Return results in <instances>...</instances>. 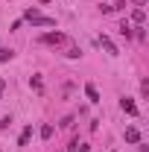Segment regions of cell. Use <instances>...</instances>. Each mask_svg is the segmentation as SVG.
<instances>
[{
    "mask_svg": "<svg viewBox=\"0 0 149 152\" xmlns=\"http://www.w3.org/2000/svg\"><path fill=\"white\" fill-rule=\"evenodd\" d=\"M64 41V32H47L41 35V44H61Z\"/></svg>",
    "mask_w": 149,
    "mask_h": 152,
    "instance_id": "4",
    "label": "cell"
},
{
    "mask_svg": "<svg viewBox=\"0 0 149 152\" xmlns=\"http://www.w3.org/2000/svg\"><path fill=\"white\" fill-rule=\"evenodd\" d=\"M76 152H91V146H88V143H79V146H76Z\"/></svg>",
    "mask_w": 149,
    "mask_h": 152,
    "instance_id": "14",
    "label": "cell"
},
{
    "mask_svg": "<svg viewBox=\"0 0 149 152\" xmlns=\"http://www.w3.org/2000/svg\"><path fill=\"white\" fill-rule=\"evenodd\" d=\"M120 108H123L126 114H131V117H137V105H134L131 96H123V99H120Z\"/></svg>",
    "mask_w": 149,
    "mask_h": 152,
    "instance_id": "3",
    "label": "cell"
},
{
    "mask_svg": "<svg viewBox=\"0 0 149 152\" xmlns=\"http://www.w3.org/2000/svg\"><path fill=\"white\" fill-rule=\"evenodd\" d=\"M85 96H88L91 102H99V91H96V85H85Z\"/></svg>",
    "mask_w": 149,
    "mask_h": 152,
    "instance_id": "5",
    "label": "cell"
},
{
    "mask_svg": "<svg viewBox=\"0 0 149 152\" xmlns=\"http://www.w3.org/2000/svg\"><path fill=\"white\" fill-rule=\"evenodd\" d=\"M140 94L149 96V79H143V82H140Z\"/></svg>",
    "mask_w": 149,
    "mask_h": 152,
    "instance_id": "13",
    "label": "cell"
},
{
    "mask_svg": "<svg viewBox=\"0 0 149 152\" xmlns=\"http://www.w3.org/2000/svg\"><path fill=\"white\" fill-rule=\"evenodd\" d=\"M126 140L129 143H140V132L137 129H126Z\"/></svg>",
    "mask_w": 149,
    "mask_h": 152,
    "instance_id": "8",
    "label": "cell"
},
{
    "mask_svg": "<svg viewBox=\"0 0 149 152\" xmlns=\"http://www.w3.org/2000/svg\"><path fill=\"white\" fill-rule=\"evenodd\" d=\"M3 88H6V82H0V96H3Z\"/></svg>",
    "mask_w": 149,
    "mask_h": 152,
    "instance_id": "15",
    "label": "cell"
},
{
    "mask_svg": "<svg viewBox=\"0 0 149 152\" xmlns=\"http://www.w3.org/2000/svg\"><path fill=\"white\" fill-rule=\"evenodd\" d=\"M12 56H15V53H12L9 47H0V61H9Z\"/></svg>",
    "mask_w": 149,
    "mask_h": 152,
    "instance_id": "10",
    "label": "cell"
},
{
    "mask_svg": "<svg viewBox=\"0 0 149 152\" xmlns=\"http://www.w3.org/2000/svg\"><path fill=\"white\" fill-rule=\"evenodd\" d=\"M117 29H120V35H126V38H131V23H129V20H123V23H120V26H117Z\"/></svg>",
    "mask_w": 149,
    "mask_h": 152,
    "instance_id": "9",
    "label": "cell"
},
{
    "mask_svg": "<svg viewBox=\"0 0 149 152\" xmlns=\"http://www.w3.org/2000/svg\"><path fill=\"white\" fill-rule=\"evenodd\" d=\"M41 137L50 140V137H53V126H41Z\"/></svg>",
    "mask_w": 149,
    "mask_h": 152,
    "instance_id": "11",
    "label": "cell"
},
{
    "mask_svg": "<svg viewBox=\"0 0 149 152\" xmlns=\"http://www.w3.org/2000/svg\"><path fill=\"white\" fill-rule=\"evenodd\" d=\"M29 85H32L38 94H41V79H38V76H32V79H29Z\"/></svg>",
    "mask_w": 149,
    "mask_h": 152,
    "instance_id": "12",
    "label": "cell"
},
{
    "mask_svg": "<svg viewBox=\"0 0 149 152\" xmlns=\"http://www.w3.org/2000/svg\"><path fill=\"white\" fill-rule=\"evenodd\" d=\"M99 44H102V50H105L108 56H120V50L114 47V41H111L108 35H99Z\"/></svg>",
    "mask_w": 149,
    "mask_h": 152,
    "instance_id": "2",
    "label": "cell"
},
{
    "mask_svg": "<svg viewBox=\"0 0 149 152\" xmlns=\"http://www.w3.org/2000/svg\"><path fill=\"white\" fill-rule=\"evenodd\" d=\"M23 18L29 20L32 26H53V23H56V20H53V18H47V15H38L35 9H29V12H26Z\"/></svg>",
    "mask_w": 149,
    "mask_h": 152,
    "instance_id": "1",
    "label": "cell"
},
{
    "mask_svg": "<svg viewBox=\"0 0 149 152\" xmlns=\"http://www.w3.org/2000/svg\"><path fill=\"white\" fill-rule=\"evenodd\" d=\"M29 137H32V126H26V129L20 132V137H18V146H26V143H29Z\"/></svg>",
    "mask_w": 149,
    "mask_h": 152,
    "instance_id": "7",
    "label": "cell"
},
{
    "mask_svg": "<svg viewBox=\"0 0 149 152\" xmlns=\"http://www.w3.org/2000/svg\"><path fill=\"white\" fill-rule=\"evenodd\" d=\"M131 20H134L137 26H143V23H146V12H143V9H134V12H131Z\"/></svg>",
    "mask_w": 149,
    "mask_h": 152,
    "instance_id": "6",
    "label": "cell"
}]
</instances>
